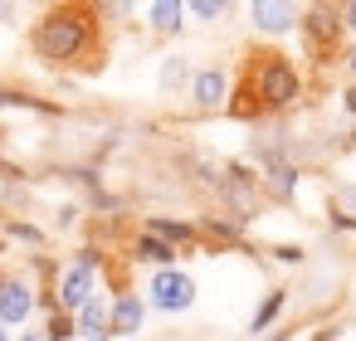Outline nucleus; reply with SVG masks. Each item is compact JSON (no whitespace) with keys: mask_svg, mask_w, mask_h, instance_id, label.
<instances>
[{"mask_svg":"<svg viewBox=\"0 0 356 341\" xmlns=\"http://www.w3.org/2000/svg\"><path fill=\"white\" fill-rule=\"evenodd\" d=\"M346 25H356V6H351V10H346Z\"/></svg>","mask_w":356,"mask_h":341,"instance_id":"16","label":"nucleus"},{"mask_svg":"<svg viewBox=\"0 0 356 341\" xmlns=\"http://www.w3.org/2000/svg\"><path fill=\"white\" fill-rule=\"evenodd\" d=\"M0 341H10V336H6V331H0Z\"/></svg>","mask_w":356,"mask_h":341,"instance_id":"18","label":"nucleus"},{"mask_svg":"<svg viewBox=\"0 0 356 341\" xmlns=\"http://www.w3.org/2000/svg\"><path fill=\"white\" fill-rule=\"evenodd\" d=\"M35 54L49 64H79L98 49V20L83 6H59L35 25Z\"/></svg>","mask_w":356,"mask_h":341,"instance_id":"1","label":"nucleus"},{"mask_svg":"<svg viewBox=\"0 0 356 341\" xmlns=\"http://www.w3.org/2000/svg\"><path fill=\"white\" fill-rule=\"evenodd\" d=\"M137 258H152V263H171V258H176V249H171V244H161V239H142V244H137Z\"/></svg>","mask_w":356,"mask_h":341,"instance_id":"11","label":"nucleus"},{"mask_svg":"<svg viewBox=\"0 0 356 341\" xmlns=\"http://www.w3.org/2000/svg\"><path fill=\"white\" fill-rule=\"evenodd\" d=\"M293 6H273V0H259L254 6V25L259 30H268V35H283V30H293Z\"/></svg>","mask_w":356,"mask_h":341,"instance_id":"6","label":"nucleus"},{"mask_svg":"<svg viewBox=\"0 0 356 341\" xmlns=\"http://www.w3.org/2000/svg\"><path fill=\"white\" fill-rule=\"evenodd\" d=\"M88 263H93V258H83L79 268L64 273V283H59V302H64V307H83V302H93V273H88Z\"/></svg>","mask_w":356,"mask_h":341,"instance_id":"4","label":"nucleus"},{"mask_svg":"<svg viewBox=\"0 0 356 341\" xmlns=\"http://www.w3.org/2000/svg\"><path fill=\"white\" fill-rule=\"evenodd\" d=\"M307 44H312V54H327L332 44H337V25H332V15H307Z\"/></svg>","mask_w":356,"mask_h":341,"instance_id":"8","label":"nucleus"},{"mask_svg":"<svg viewBox=\"0 0 356 341\" xmlns=\"http://www.w3.org/2000/svg\"><path fill=\"white\" fill-rule=\"evenodd\" d=\"M49 336H54V341H64V336H74V322H69L64 312H54V322H49Z\"/></svg>","mask_w":356,"mask_h":341,"instance_id":"14","label":"nucleus"},{"mask_svg":"<svg viewBox=\"0 0 356 341\" xmlns=\"http://www.w3.org/2000/svg\"><path fill=\"white\" fill-rule=\"evenodd\" d=\"M195 98L210 108V103H220L225 98V74H215V69H205V74H195Z\"/></svg>","mask_w":356,"mask_h":341,"instance_id":"10","label":"nucleus"},{"mask_svg":"<svg viewBox=\"0 0 356 341\" xmlns=\"http://www.w3.org/2000/svg\"><path fill=\"white\" fill-rule=\"evenodd\" d=\"M152 302H156L161 312H186V307L195 302V283H191L186 273L161 268V273L152 278Z\"/></svg>","mask_w":356,"mask_h":341,"instance_id":"3","label":"nucleus"},{"mask_svg":"<svg viewBox=\"0 0 356 341\" xmlns=\"http://www.w3.org/2000/svg\"><path fill=\"white\" fill-rule=\"evenodd\" d=\"M79 331H83L88 341H108V336H113V326H108V312H103L98 302H83V307H79Z\"/></svg>","mask_w":356,"mask_h":341,"instance_id":"7","label":"nucleus"},{"mask_svg":"<svg viewBox=\"0 0 356 341\" xmlns=\"http://www.w3.org/2000/svg\"><path fill=\"white\" fill-rule=\"evenodd\" d=\"M278 307H283V292H273V297H268V302L259 307V317H254V331H264V326L273 322V312H278Z\"/></svg>","mask_w":356,"mask_h":341,"instance_id":"13","label":"nucleus"},{"mask_svg":"<svg viewBox=\"0 0 356 341\" xmlns=\"http://www.w3.org/2000/svg\"><path fill=\"white\" fill-rule=\"evenodd\" d=\"M113 331H122V336H132L137 326H142V302L137 297H122L118 307H113V322H108Z\"/></svg>","mask_w":356,"mask_h":341,"instance_id":"9","label":"nucleus"},{"mask_svg":"<svg viewBox=\"0 0 356 341\" xmlns=\"http://www.w3.org/2000/svg\"><path fill=\"white\" fill-rule=\"evenodd\" d=\"M298 98V74L293 64H283V54H249L244 64V83H239V117H254L264 108H288Z\"/></svg>","mask_w":356,"mask_h":341,"instance_id":"2","label":"nucleus"},{"mask_svg":"<svg viewBox=\"0 0 356 341\" xmlns=\"http://www.w3.org/2000/svg\"><path fill=\"white\" fill-rule=\"evenodd\" d=\"M0 288H6V283H0Z\"/></svg>","mask_w":356,"mask_h":341,"instance_id":"19","label":"nucleus"},{"mask_svg":"<svg viewBox=\"0 0 356 341\" xmlns=\"http://www.w3.org/2000/svg\"><path fill=\"white\" fill-rule=\"evenodd\" d=\"M152 25H156V30H176V25H181V6H171V0L152 6Z\"/></svg>","mask_w":356,"mask_h":341,"instance_id":"12","label":"nucleus"},{"mask_svg":"<svg viewBox=\"0 0 356 341\" xmlns=\"http://www.w3.org/2000/svg\"><path fill=\"white\" fill-rule=\"evenodd\" d=\"M191 10H195V15H205V20H215V15H220V0H195Z\"/></svg>","mask_w":356,"mask_h":341,"instance_id":"15","label":"nucleus"},{"mask_svg":"<svg viewBox=\"0 0 356 341\" xmlns=\"http://www.w3.org/2000/svg\"><path fill=\"white\" fill-rule=\"evenodd\" d=\"M30 307H35V297H30L25 283H6V288H0V322H25Z\"/></svg>","mask_w":356,"mask_h":341,"instance_id":"5","label":"nucleus"},{"mask_svg":"<svg viewBox=\"0 0 356 341\" xmlns=\"http://www.w3.org/2000/svg\"><path fill=\"white\" fill-rule=\"evenodd\" d=\"M0 20H6V6H0Z\"/></svg>","mask_w":356,"mask_h":341,"instance_id":"17","label":"nucleus"}]
</instances>
